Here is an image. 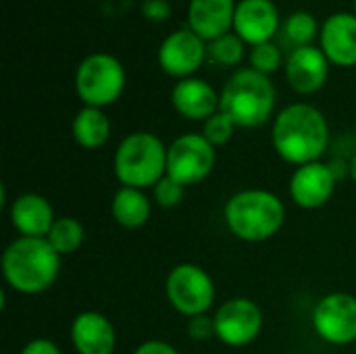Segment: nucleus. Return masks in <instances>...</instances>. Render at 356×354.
I'll list each match as a JSON object with an SVG mask.
<instances>
[{"label": "nucleus", "mask_w": 356, "mask_h": 354, "mask_svg": "<svg viewBox=\"0 0 356 354\" xmlns=\"http://www.w3.org/2000/svg\"><path fill=\"white\" fill-rule=\"evenodd\" d=\"M271 142L282 161L302 167L321 161L325 154L330 146V123L317 106L294 102L275 115Z\"/></svg>", "instance_id": "1"}, {"label": "nucleus", "mask_w": 356, "mask_h": 354, "mask_svg": "<svg viewBox=\"0 0 356 354\" xmlns=\"http://www.w3.org/2000/svg\"><path fill=\"white\" fill-rule=\"evenodd\" d=\"M2 277L6 286L25 296L50 290L60 273V255L46 238H15L2 252Z\"/></svg>", "instance_id": "2"}, {"label": "nucleus", "mask_w": 356, "mask_h": 354, "mask_svg": "<svg viewBox=\"0 0 356 354\" xmlns=\"http://www.w3.org/2000/svg\"><path fill=\"white\" fill-rule=\"evenodd\" d=\"M227 230L242 242L259 244L273 238L286 221L282 198L269 190L250 188L234 194L223 209Z\"/></svg>", "instance_id": "3"}, {"label": "nucleus", "mask_w": 356, "mask_h": 354, "mask_svg": "<svg viewBox=\"0 0 356 354\" xmlns=\"http://www.w3.org/2000/svg\"><path fill=\"white\" fill-rule=\"evenodd\" d=\"M275 102L277 94L273 81L248 67L236 71L223 86L219 111L225 113L236 127L254 129L273 117Z\"/></svg>", "instance_id": "4"}, {"label": "nucleus", "mask_w": 356, "mask_h": 354, "mask_svg": "<svg viewBox=\"0 0 356 354\" xmlns=\"http://www.w3.org/2000/svg\"><path fill=\"white\" fill-rule=\"evenodd\" d=\"M167 148L165 142L150 131L127 134L113 156V171L125 188H154L167 175Z\"/></svg>", "instance_id": "5"}, {"label": "nucleus", "mask_w": 356, "mask_h": 354, "mask_svg": "<svg viewBox=\"0 0 356 354\" xmlns=\"http://www.w3.org/2000/svg\"><path fill=\"white\" fill-rule=\"evenodd\" d=\"M125 88V69L108 52H94L81 58L75 69V92L83 106L104 108L119 100Z\"/></svg>", "instance_id": "6"}, {"label": "nucleus", "mask_w": 356, "mask_h": 354, "mask_svg": "<svg viewBox=\"0 0 356 354\" xmlns=\"http://www.w3.org/2000/svg\"><path fill=\"white\" fill-rule=\"evenodd\" d=\"M165 294L169 305L184 317L192 319L207 315L215 303L213 277L196 263L175 265L165 280Z\"/></svg>", "instance_id": "7"}, {"label": "nucleus", "mask_w": 356, "mask_h": 354, "mask_svg": "<svg viewBox=\"0 0 356 354\" xmlns=\"http://www.w3.org/2000/svg\"><path fill=\"white\" fill-rule=\"evenodd\" d=\"M215 146L202 134H184L167 148V175L184 188L204 182L215 169Z\"/></svg>", "instance_id": "8"}, {"label": "nucleus", "mask_w": 356, "mask_h": 354, "mask_svg": "<svg viewBox=\"0 0 356 354\" xmlns=\"http://www.w3.org/2000/svg\"><path fill=\"white\" fill-rule=\"evenodd\" d=\"M215 321V338L232 348H242L252 344L263 332V311L261 307L244 296H236L225 300L217 313Z\"/></svg>", "instance_id": "9"}, {"label": "nucleus", "mask_w": 356, "mask_h": 354, "mask_svg": "<svg viewBox=\"0 0 356 354\" xmlns=\"http://www.w3.org/2000/svg\"><path fill=\"white\" fill-rule=\"evenodd\" d=\"M315 334L332 346H348L356 342V296L334 292L323 296L311 317Z\"/></svg>", "instance_id": "10"}, {"label": "nucleus", "mask_w": 356, "mask_h": 354, "mask_svg": "<svg viewBox=\"0 0 356 354\" xmlns=\"http://www.w3.org/2000/svg\"><path fill=\"white\" fill-rule=\"evenodd\" d=\"M207 56H209L207 42L198 38L190 27L169 33L161 42L156 54L163 73L177 77V81L186 77H194V73L202 67Z\"/></svg>", "instance_id": "11"}, {"label": "nucleus", "mask_w": 356, "mask_h": 354, "mask_svg": "<svg viewBox=\"0 0 356 354\" xmlns=\"http://www.w3.org/2000/svg\"><path fill=\"white\" fill-rule=\"evenodd\" d=\"M288 190L296 207L305 211L321 209L330 202V198L336 192V173L332 165H325L321 161L296 167V171L290 177Z\"/></svg>", "instance_id": "12"}, {"label": "nucleus", "mask_w": 356, "mask_h": 354, "mask_svg": "<svg viewBox=\"0 0 356 354\" xmlns=\"http://www.w3.org/2000/svg\"><path fill=\"white\" fill-rule=\"evenodd\" d=\"M330 61L319 46L294 48L286 61V79L298 94H317L330 77Z\"/></svg>", "instance_id": "13"}, {"label": "nucleus", "mask_w": 356, "mask_h": 354, "mask_svg": "<svg viewBox=\"0 0 356 354\" xmlns=\"http://www.w3.org/2000/svg\"><path fill=\"white\" fill-rule=\"evenodd\" d=\"M280 25V10L271 0H240L236 6L234 31L250 46L273 42Z\"/></svg>", "instance_id": "14"}, {"label": "nucleus", "mask_w": 356, "mask_h": 354, "mask_svg": "<svg viewBox=\"0 0 356 354\" xmlns=\"http://www.w3.org/2000/svg\"><path fill=\"white\" fill-rule=\"evenodd\" d=\"M319 48L336 67H356V15L334 13L319 31Z\"/></svg>", "instance_id": "15"}, {"label": "nucleus", "mask_w": 356, "mask_h": 354, "mask_svg": "<svg viewBox=\"0 0 356 354\" xmlns=\"http://www.w3.org/2000/svg\"><path fill=\"white\" fill-rule=\"evenodd\" d=\"M171 104L184 119L204 123L219 111L221 94H217V90L200 77H186L173 86Z\"/></svg>", "instance_id": "16"}, {"label": "nucleus", "mask_w": 356, "mask_h": 354, "mask_svg": "<svg viewBox=\"0 0 356 354\" xmlns=\"http://www.w3.org/2000/svg\"><path fill=\"white\" fill-rule=\"evenodd\" d=\"M71 344L77 354H113L117 348L115 325L98 311H83L71 323Z\"/></svg>", "instance_id": "17"}, {"label": "nucleus", "mask_w": 356, "mask_h": 354, "mask_svg": "<svg viewBox=\"0 0 356 354\" xmlns=\"http://www.w3.org/2000/svg\"><path fill=\"white\" fill-rule=\"evenodd\" d=\"M236 0H190L188 27L207 44L234 31Z\"/></svg>", "instance_id": "18"}, {"label": "nucleus", "mask_w": 356, "mask_h": 354, "mask_svg": "<svg viewBox=\"0 0 356 354\" xmlns=\"http://www.w3.org/2000/svg\"><path fill=\"white\" fill-rule=\"evenodd\" d=\"M13 227L25 238H48L56 217L54 209L42 194H21L13 200L8 209Z\"/></svg>", "instance_id": "19"}, {"label": "nucleus", "mask_w": 356, "mask_h": 354, "mask_svg": "<svg viewBox=\"0 0 356 354\" xmlns=\"http://www.w3.org/2000/svg\"><path fill=\"white\" fill-rule=\"evenodd\" d=\"M150 213H152V204H150V198L144 194V190L121 186L113 194L111 215L121 227L140 230V227H144L148 223Z\"/></svg>", "instance_id": "20"}, {"label": "nucleus", "mask_w": 356, "mask_h": 354, "mask_svg": "<svg viewBox=\"0 0 356 354\" xmlns=\"http://www.w3.org/2000/svg\"><path fill=\"white\" fill-rule=\"evenodd\" d=\"M73 140L86 148V150H96L104 146L111 138V121L102 108L96 106H81L77 115L73 117L71 125Z\"/></svg>", "instance_id": "21"}, {"label": "nucleus", "mask_w": 356, "mask_h": 354, "mask_svg": "<svg viewBox=\"0 0 356 354\" xmlns=\"http://www.w3.org/2000/svg\"><path fill=\"white\" fill-rule=\"evenodd\" d=\"M50 246L60 255V257H67V255H73L79 250V246L83 244L86 240V227L81 225L79 219L75 217H56L48 238Z\"/></svg>", "instance_id": "22"}, {"label": "nucleus", "mask_w": 356, "mask_h": 354, "mask_svg": "<svg viewBox=\"0 0 356 354\" xmlns=\"http://www.w3.org/2000/svg\"><path fill=\"white\" fill-rule=\"evenodd\" d=\"M319 31H321V25L317 23L315 15L309 10H294L284 21V35L296 48L311 46L315 42V38L319 35Z\"/></svg>", "instance_id": "23"}, {"label": "nucleus", "mask_w": 356, "mask_h": 354, "mask_svg": "<svg viewBox=\"0 0 356 354\" xmlns=\"http://www.w3.org/2000/svg\"><path fill=\"white\" fill-rule=\"evenodd\" d=\"M207 52L215 63H219L223 67H236L246 56V42L236 31H229V33L209 42Z\"/></svg>", "instance_id": "24"}, {"label": "nucleus", "mask_w": 356, "mask_h": 354, "mask_svg": "<svg viewBox=\"0 0 356 354\" xmlns=\"http://www.w3.org/2000/svg\"><path fill=\"white\" fill-rule=\"evenodd\" d=\"M284 58H282V50L277 44L273 42H263L257 46H250V69L263 73V75H271L282 67Z\"/></svg>", "instance_id": "25"}, {"label": "nucleus", "mask_w": 356, "mask_h": 354, "mask_svg": "<svg viewBox=\"0 0 356 354\" xmlns=\"http://www.w3.org/2000/svg\"><path fill=\"white\" fill-rule=\"evenodd\" d=\"M234 131H236L234 121H232L225 113H221V111H217L213 117H209V119L202 123V136H204L215 148L227 144V142L234 138Z\"/></svg>", "instance_id": "26"}, {"label": "nucleus", "mask_w": 356, "mask_h": 354, "mask_svg": "<svg viewBox=\"0 0 356 354\" xmlns=\"http://www.w3.org/2000/svg\"><path fill=\"white\" fill-rule=\"evenodd\" d=\"M184 194H186V188L179 182H175L173 177H169V175L161 177L154 184V188H152V198H154V202L161 209H173V207H177L184 200Z\"/></svg>", "instance_id": "27"}, {"label": "nucleus", "mask_w": 356, "mask_h": 354, "mask_svg": "<svg viewBox=\"0 0 356 354\" xmlns=\"http://www.w3.org/2000/svg\"><path fill=\"white\" fill-rule=\"evenodd\" d=\"M188 336L194 342H207V340L215 338V321H213V317H207V315L192 317L188 321Z\"/></svg>", "instance_id": "28"}, {"label": "nucleus", "mask_w": 356, "mask_h": 354, "mask_svg": "<svg viewBox=\"0 0 356 354\" xmlns=\"http://www.w3.org/2000/svg\"><path fill=\"white\" fill-rule=\"evenodd\" d=\"M142 15L146 21L161 23L171 17V4H169V0H144Z\"/></svg>", "instance_id": "29"}, {"label": "nucleus", "mask_w": 356, "mask_h": 354, "mask_svg": "<svg viewBox=\"0 0 356 354\" xmlns=\"http://www.w3.org/2000/svg\"><path fill=\"white\" fill-rule=\"evenodd\" d=\"M21 354H63V353H60V348H58L52 340H48V338H33V340H29V342L23 346Z\"/></svg>", "instance_id": "30"}, {"label": "nucleus", "mask_w": 356, "mask_h": 354, "mask_svg": "<svg viewBox=\"0 0 356 354\" xmlns=\"http://www.w3.org/2000/svg\"><path fill=\"white\" fill-rule=\"evenodd\" d=\"M134 354H179V351L163 340H148L144 344H140Z\"/></svg>", "instance_id": "31"}, {"label": "nucleus", "mask_w": 356, "mask_h": 354, "mask_svg": "<svg viewBox=\"0 0 356 354\" xmlns=\"http://www.w3.org/2000/svg\"><path fill=\"white\" fill-rule=\"evenodd\" d=\"M348 175H350V179L356 184V154L350 159V163H348Z\"/></svg>", "instance_id": "32"}, {"label": "nucleus", "mask_w": 356, "mask_h": 354, "mask_svg": "<svg viewBox=\"0 0 356 354\" xmlns=\"http://www.w3.org/2000/svg\"><path fill=\"white\" fill-rule=\"evenodd\" d=\"M355 15H356V0H355Z\"/></svg>", "instance_id": "33"}]
</instances>
